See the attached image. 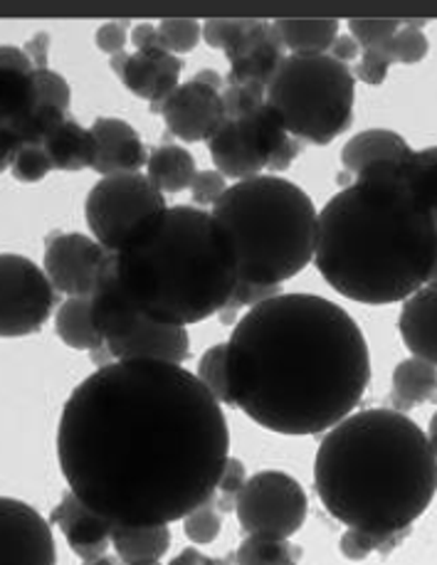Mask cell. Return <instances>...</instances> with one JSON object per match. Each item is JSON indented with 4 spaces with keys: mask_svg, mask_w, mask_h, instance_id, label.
<instances>
[{
    "mask_svg": "<svg viewBox=\"0 0 437 565\" xmlns=\"http://www.w3.org/2000/svg\"><path fill=\"white\" fill-rule=\"evenodd\" d=\"M231 459L223 405L183 365L111 361L70 393L57 462L114 526H169L211 501Z\"/></svg>",
    "mask_w": 437,
    "mask_h": 565,
    "instance_id": "1",
    "label": "cell"
},
{
    "mask_svg": "<svg viewBox=\"0 0 437 565\" xmlns=\"http://www.w3.org/2000/svg\"><path fill=\"white\" fill-rule=\"evenodd\" d=\"M231 405L269 433H329L356 411L371 383V351L356 319L317 295H279L233 323Z\"/></svg>",
    "mask_w": 437,
    "mask_h": 565,
    "instance_id": "2",
    "label": "cell"
},
{
    "mask_svg": "<svg viewBox=\"0 0 437 565\" xmlns=\"http://www.w3.org/2000/svg\"><path fill=\"white\" fill-rule=\"evenodd\" d=\"M408 159L369 166L319 211V275L359 305L405 301L435 271L437 217L411 181Z\"/></svg>",
    "mask_w": 437,
    "mask_h": 565,
    "instance_id": "3",
    "label": "cell"
},
{
    "mask_svg": "<svg viewBox=\"0 0 437 565\" xmlns=\"http://www.w3.org/2000/svg\"><path fill=\"white\" fill-rule=\"evenodd\" d=\"M315 487L321 507L343 526L408 539L435 499L437 457L405 413L359 411L321 439Z\"/></svg>",
    "mask_w": 437,
    "mask_h": 565,
    "instance_id": "4",
    "label": "cell"
},
{
    "mask_svg": "<svg viewBox=\"0 0 437 565\" xmlns=\"http://www.w3.org/2000/svg\"><path fill=\"white\" fill-rule=\"evenodd\" d=\"M124 295L141 317L191 327L221 313L237 287V257L211 211L173 205L114 253Z\"/></svg>",
    "mask_w": 437,
    "mask_h": 565,
    "instance_id": "5",
    "label": "cell"
},
{
    "mask_svg": "<svg viewBox=\"0 0 437 565\" xmlns=\"http://www.w3.org/2000/svg\"><path fill=\"white\" fill-rule=\"evenodd\" d=\"M211 213L233 239L237 281L283 287L315 262L319 213L289 178L263 173L227 185Z\"/></svg>",
    "mask_w": 437,
    "mask_h": 565,
    "instance_id": "6",
    "label": "cell"
},
{
    "mask_svg": "<svg viewBox=\"0 0 437 565\" xmlns=\"http://www.w3.org/2000/svg\"><path fill=\"white\" fill-rule=\"evenodd\" d=\"M353 99L356 79L351 67L329 55H287L265 94L291 139L311 146H327L349 131Z\"/></svg>",
    "mask_w": 437,
    "mask_h": 565,
    "instance_id": "7",
    "label": "cell"
},
{
    "mask_svg": "<svg viewBox=\"0 0 437 565\" xmlns=\"http://www.w3.org/2000/svg\"><path fill=\"white\" fill-rule=\"evenodd\" d=\"M166 207L169 205L163 201V193L156 191L143 173H117L104 175L99 183L92 185L85 217L92 237L114 255L127 247L134 235Z\"/></svg>",
    "mask_w": 437,
    "mask_h": 565,
    "instance_id": "8",
    "label": "cell"
},
{
    "mask_svg": "<svg viewBox=\"0 0 437 565\" xmlns=\"http://www.w3.org/2000/svg\"><path fill=\"white\" fill-rule=\"evenodd\" d=\"M307 511V491L295 477L277 469L249 477L235 501L237 521L253 539L289 541L305 526Z\"/></svg>",
    "mask_w": 437,
    "mask_h": 565,
    "instance_id": "9",
    "label": "cell"
},
{
    "mask_svg": "<svg viewBox=\"0 0 437 565\" xmlns=\"http://www.w3.org/2000/svg\"><path fill=\"white\" fill-rule=\"evenodd\" d=\"M57 291L30 257L0 255V339L38 333L52 317Z\"/></svg>",
    "mask_w": 437,
    "mask_h": 565,
    "instance_id": "10",
    "label": "cell"
},
{
    "mask_svg": "<svg viewBox=\"0 0 437 565\" xmlns=\"http://www.w3.org/2000/svg\"><path fill=\"white\" fill-rule=\"evenodd\" d=\"M111 253H107L95 237L65 233L47 237L43 271L50 285L60 295L70 297H89L97 279L107 265Z\"/></svg>",
    "mask_w": 437,
    "mask_h": 565,
    "instance_id": "11",
    "label": "cell"
},
{
    "mask_svg": "<svg viewBox=\"0 0 437 565\" xmlns=\"http://www.w3.org/2000/svg\"><path fill=\"white\" fill-rule=\"evenodd\" d=\"M52 523L30 504L0 497V565H55Z\"/></svg>",
    "mask_w": 437,
    "mask_h": 565,
    "instance_id": "12",
    "label": "cell"
},
{
    "mask_svg": "<svg viewBox=\"0 0 437 565\" xmlns=\"http://www.w3.org/2000/svg\"><path fill=\"white\" fill-rule=\"evenodd\" d=\"M111 70L134 97L146 99L153 114H161L166 99L179 87L183 60L166 47L119 52L111 57Z\"/></svg>",
    "mask_w": 437,
    "mask_h": 565,
    "instance_id": "13",
    "label": "cell"
},
{
    "mask_svg": "<svg viewBox=\"0 0 437 565\" xmlns=\"http://www.w3.org/2000/svg\"><path fill=\"white\" fill-rule=\"evenodd\" d=\"M161 117L173 136L185 143H198L211 139L223 127L225 109L221 92L201 85V82H185L175 87L161 107Z\"/></svg>",
    "mask_w": 437,
    "mask_h": 565,
    "instance_id": "14",
    "label": "cell"
},
{
    "mask_svg": "<svg viewBox=\"0 0 437 565\" xmlns=\"http://www.w3.org/2000/svg\"><path fill=\"white\" fill-rule=\"evenodd\" d=\"M33 72L35 65L25 47L0 45V131L18 136L20 143L40 109Z\"/></svg>",
    "mask_w": 437,
    "mask_h": 565,
    "instance_id": "15",
    "label": "cell"
},
{
    "mask_svg": "<svg viewBox=\"0 0 437 565\" xmlns=\"http://www.w3.org/2000/svg\"><path fill=\"white\" fill-rule=\"evenodd\" d=\"M102 351L111 361H161L183 365L191 359V337L185 327L143 319L127 337L104 343Z\"/></svg>",
    "mask_w": 437,
    "mask_h": 565,
    "instance_id": "16",
    "label": "cell"
},
{
    "mask_svg": "<svg viewBox=\"0 0 437 565\" xmlns=\"http://www.w3.org/2000/svg\"><path fill=\"white\" fill-rule=\"evenodd\" d=\"M50 523L62 531L70 551L79 556L82 563H92L107 556V551L111 546L114 523L87 509L70 489L67 494L60 499L55 511H52Z\"/></svg>",
    "mask_w": 437,
    "mask_h": 565,
    "instance_id": "17",
    "label": "cell"
},
{
    "mask_svg": "<svg viewBox=\"0 0 437 565\" xmlns=\"http://www.w3.org/2000/svg\"><path fill=\"white\" fill-rule=\"evenodd\" d=\"M89 131L97 141V153L95 163H92V171H97L102 178L117 173H139L146 161H149V153H146L141 136L129 121L99 117L92 124Z\"/></svg>",
    "mask_w": 437,
    "mask_h": 565,
    "instance_id": "18",
    "label": "cell"
},
{
    "mask_svg": "<svg viewBox=\"0 0 437 565\" xmlns=\"http://www.w3.org/2000/svg\"><path fill=\"white\" fill-rule=\"evenodd\" d=\"M89 313L104 343L127 337L146 319L124 295L117 271H114V255H109L95 289L89 291Z\"/></svg>",
    "mask_w": 437,
    "mask_h": 565,
    "instance_id": "19",
    "label": "cell"
},
{
    "mask_svg": "<svg viewBox=\"0 0 437 565\" xmlns=\"http://www.w3.org/2000/svg\"><path fill=\"white\" fill-rule=\"evenodd\" d=\"M398 329L413 359L428 361L437 369V281H428L403 301Z\"/></svg>",
    "mask_w": 437,
    "mask_h": 565,
    "instance_id": "20",
    "label": "cell"
},
{
    "mask_svg": "<svg viewBox=\"0 0 437 565\" xmlns=\"http://www.w3.org/2000/svg\"><path fill=\"white\" fill-rule=\"evenodd\" d=\"M207 151H211L217 173L223 178H233L235 183L249 181V178H257L267 171L265 161L249 149L237 124L231 119H225L223 127L207 139Z\"/></svg>",
    "mask_w": 437,
    "mask_h": 565,
    "instance_id": "21",
    "label": "cell"
},
{
    "mask_svg": "<svg viewBox=\"0 0 437 565\" xmlns=\"http://www.w3.org/2000/svg\"><path fill=\"white\" fill-rule=\"evenodd\" d=\"M413 149L401 134L388 129H369L353 136L341 149L343 175H359L363 169L381 161H401L408 159Z\"/></svg>",
    "mask_w": 437,
    "mask_h": 565,
    "instance_id": "22",
    "label": "cell"
},
{
    "mask_svg": "<svg viewBox=\"0 0 437 565\" xmlns=\"http://www.w3.org/2000/svg\"><path fill=\"white\" fill-rule=\"evenodd\" d=\"M269 35V20H231V18H211L201 23V40L207 47L223 50L227 62H237L257 50Z\"/></svg>",
    "mask_w": 437,
    "mask_h": 565,
    "instance_id": "23",
    "label": "cell"
},
{
    "mask_svg": "<svg viewBox=\"0 0 437 565\" xmlns=\"http://www.w3.org/2000/svg\"><path fill=\"white\" fill-rule=\"evenodd\" d=\"M269 23L283 40L285 50L297 57L329 55L341 25L334 18H279Z\"/></svg>",
    "mask_w": 437,
    "mask_h": 565,
    "instance_id": "24",
    "label": "cell"
},
{
    "mask_svg": "<svg viewBox=\"0 0 437 565\" xmlns=\"http://www.w3.org/2000/svg\"><path fill=\"white\" fill-rule=\"evenodd\" d=\"M43 149L55 171H85L92 169L97 153V141L89 129L79 127L75 119H65L55 131L47 134Z\"/></svg>",
    "mask_w": 437,
    "mask_h": 565,
    "instance_id": "25",
    "label": "cell"
},
{
    "mask_svg": "<svg viewBox=\"0 0 437 565\" xmlns=\"http://www.w3.org/2000/svg\"><path fill=\"white\" fill-rule=\"evenodd\" d=\"M111 546L124 565L161 563L171 548L169 526H114Z\"/></svg>",
    "mask_w": 437,
    "mask_h": 565,
    "instance_id": "26",
    "label": "cell"
},
{
    "mask_svg": "<svg viewBox=\"0 0 437 565\" xmlns=\"http://www.w3.org/2000/svg\"><path fill=\"white\" fill-rule=\"evenodd\" d=\"M195 159L183 146L166 143L153 149L146 161V178L161 193H181L189 191L195 178Z\"/></svg>",
    "mask_w": 437,
    "mask_h": 565,
    "instance_id": "27",
    "label": "cell"
},
{
    "mask_svg": "<svg viewBox=\"0 0 437 565\" xmlns=\"http://www.w3.org/2000/svg\"><path fill=\"white\" fill-rule=\"evenodd\" d=\"M437 397V369L428 361L405 359L393 371V405L398 413L413 411Z\"/></svg>",
    "mask_w": 437,
    "mask_h": 565,
    "instance_id": "28",
    "label": "cell"
},
{
    "mask_svg": "<svg viewBox=\"0 0 437 565\" xmlns=\"http://www.w3.org/2000/svg\"><path fill=\"white\" fill-rule=\"evenodd\" d=\"M285 45L279 35L275 33L273 23H269V35L265 38V43L257 50L249 52L247 57L237 60L231 65V72H227V87H243V85H255V87H265L273 82L275 72L283 65L285 55Z\"/></svg>",
    "mask_w": 437,
    "mask_h": 565,
    "instance_id": "29",
    "label": "cell"
},
{
    "mask_svg": "<svg viewBox=\"0 0 437 565\" xmlns=\"http://www.w3.org/2000/svg\"><path fill=\"white\" fill-rule=\"evenodd\" d=\"M55 333L62 343L75 351L95 353L104 349V339L95 331L89 313V297H70L55 313Z\"/></svg>",
    "mask_w": 437,
    "mask_h": 565,
    "instance_id": "30",
    "label": "cell"
},
{
    "mask_svg": "<svg viewBox=\"0 0 437 565\" xmlns=\"http://www.w3.org/2000/svg\"><path fill=\"white\" fill-rule=\"evenodd\" d=\"M299 556L289 541L247 536L235 551V565H297Z\"/></svg>",
    "mask_w": 437,
    "mask_h": 565,
    "instance_id": "31",
    "label": "cell"
},
{
    "mask_svg": "<svg viewBox=\"0 0 437 565\" xmlns=\"http://www.w3.org/2000/svg\"><path fill=\"white\" fill-rule=\"evenodd\" d=\"M423 20L413 23L405 20L403 28L395 33L391 43L383 45V52L391 57L393 65H418L430 52V40L423 33Z\"/></svg>",
    "mask_w": 437,
    "mask_h": 565,
    "instance_id": "32",
    "label": "cell"
},
{
    "mask_svg": "<svg viewBox=\"0 0 437 565\" xmlns=\"http://www.w3.org/2000/svg\"><path fill=\"white\" fill-rule=\"evenodd\" d=\"M405 541V536H373V533L366 531H356V529H347L341 536L339 543V551L341 556L351 561V563H359V561H366L373 553H379V556H388L391 551H395Z\"/></svg>",
    "mask_w": 437,
    "mask_h": 565,
    "instance_id": "33",
    "label": "cell"
},
{
    "mask_svg": "<svg viewBox=\"0 0 437 565\" xmlns=\"http://www.w3.org/2000/svg\"><path fill=\"white\" fill-rule=\"evenodd\" d=\"M227 347L225 343H215V347L207 349L201 361H198V373L195 379L201 381L211 395L221 405H231V393H227Z\"/></svg>",
    "mask_w": 437,
    "mask_h": 565,
    "instance_id": "34",
    "label": "cell"
},
{
    "mask_svg": "<svg viewBox=\"0 0 437 565\" xmlns=\"http://www.w3.org/2000/svg\"><path fill=\"white\" fill-rule=\"evenodd\" d=\"M221 531H223V514L213 504V499L183 516V533L193 546H211V543L221 536Z\"/></svg>",
    "mask_w": 437,
    "mask_h": 565,
    "instance_id": "35",
    "label": "cell"
},
{
    "mask_svg": "<svg viewBox=\"0 0 437 565\" xmlns=\"http://www.w3.org/2000/svg\"><path fill=\"white\" fill-rule=\"evenodd\" d=\"M156 28H159L163 47L175 57L193 52L201 43V23L193 18H166Z\"/></svg>",
    "mask_w": 437,
    "mask_h": 565,
    "instance_id": "36",
    "label": "cell"
},
{
    "mask_svg": "<svg viewBox=\"0 0 437 565\" xmlns=\"http://www.w3.org/2000/svg\"><path fill=\"white\" fill-rule=\"evenodd\" d=\"M349 35L356 40L361 50H376L383 47L395 38V33L403 28V20H386V18H351L349 20Z\"/></svg>",
    "mask_w": 437,
    "mask_h": 565,
    "instance_id": "37",
    "label": "cell"
},
{
    "mask_svg": "<svg viewBox=\"0 0 437 565\" xmlns=\"http://www.w3.org/2000/svg\"><path fill=\"white\" fill-rule=\"evenodd\" d=\"M408 175L411 181L418 185V191L425 195V201L430 203L437 217V146L413 151L408 159Z\"/></svg>",
    "mask_w": 437,
    "mask_h": 565,
    "instance_id": "38",
    "label": "cell"
},
{
    "mask_svg": "<svg viewBox=\"0 0 437 565\" xmlns=\"http://www.w3.org/2000/svg\"><path fill=\"white\" fill-rule=\"evenodd\" d=\"M55 171L43 149V143H23L15 153L13 163H10V173L18 183H40L43 178Z\"/></svg>",
    "mask_w": 437,
    "mask_h": 565,
    "instance_id": "39",
    "label": "cell"
},
{
    "mask_svg": "<svg viewBox=\"0 0 437 565\" xmlns=\"http://www.w3.org/2000/svg\"><path fill=\"white\" fill-rule=\"evenodd\" d=\"M33 75H35L40 107H52V109H60V111L70 114L72 89L67 85V79L57 75V72H52L47 65L35 67Z\"/></svg>",
    "mask_w": 437,
    "mask_h": 565,
    "instance_id": "40",
    "label": "cell"
},
{
    "mask_svg": "<svg viewBox=\"0 0 437 565\" xmlns=\"http://www.w3.org/2000/svg\"><path fill=\"white\" fill-rule=\"evenodd\" d=\"M283 287L277 285H249V281H237V287L233 291V297L227 299V305L223 307V311L217 313V317H223L225 323H233L235 321V313L241 309H253L257 305H263V301L279 297Z\"/></svg>",
    "mask_w": 437,
    "mask_h": 565,
    "instance_id": "41",
    "label": "cell"
},
{
    "mask_svg": "<svg viewBox=\"0 0 437 565\" xmlns=\"http://www.w3.org/2000/svg\"><path fill=\"white\" fill-rule=\"evenodd\" d=\"M265 87H255V85H243V87H225L221 92L223 97V109H225V119H243L247 114H253L265 104Z\"/></svg>",
    "mask_w": 437,
    "mask_h": 565,
    "instance_id": "42",
    "label": "cell"
},
{
    "mask_svg": "<svg viewBox=\"0 0 437 565\" xmlns=\"http://www.w3.org/2000/svg\"><path fill=\"white\" fill-rule=\"evenodd\" d=\"M245 481H247L245 465L235 457L227 459L223 477H221V481H217V489L213 494V504L217 507L221 514H225V511H235V501H237V494L243 491Z\"/></svg>",
    "mask_w": 437,
    "mask_h": 565,
    "instance_id": "43",
    "label": "cell"
},
{
    "mask_svg": "<svg viewBox=\"0 0 437 565\" xmlns=\"http://www.w3.org/2000/svg\"><path fill=\"white\" fill-rule=\"evenodd\" d=\"M189 191L193 195V203L215 205L227 191V181L217 171H198Z\"/></svg>",
    "mask_w": 437,
    "mask_h": 565,
    "instance_id": "44",
    "label": "cell"
},
{
    "mask_svg": "<svg viewBox=\"0 0 437 565\" xmlns=\"http://www.w3.org/2000/svg\"><path fill=\"white\" fill-rule=\"evenodd\" d=\"M127 30H129V23H117V20H111V23H104L97 35H95V43L102 52H107L109 57L119 55V52H124V45H127Z\"/></svg>",
    "mask_w": 437,
    "mask_h": 565,
    "instance_id": "45",
    "label": "cell"
},
{
    "mask_svg": "<svg viewBox=\"0 0 437 565\" xmlns=\"http://www.w3.org/2000/svg\"><path fill=\"white\" fill-rule=\"evenodd\" d=\"M329 57H334L337 62H341V65L349 67V62H359L361 47L351 35H337L334 45L329 50Z\"/></svg>",
    "mask_w": 437,
    "mask_h": 565,
    "instance_id": "46",
    "label": "cell"
},
{
    "mask_svg": "<svg viewBox=\"0 0 437 565\" xmlns=\"http://www.w3.org/2000/svg\"><path fill=\"white\" fill-rule=\"evenodd\" d=\"M131 43H134V47H137V50H156V47H163L161 35H159V28L151 25V23L134 25V30H131Z\"/></svg>",
    "mask_w": 437,
    "mask_h": 565,
    "instance_id": "47",
    "label": "cell"
},
{
    "mask_svg": "<svg viewBox=\"0 0 437 565\" xmlns=\"http://www.w3.org/2000/svg\"><path fill=\"white\" fill-rule=\"evenodd\" d=\"M169 565H227V563L205 556V553H201L198 548H185Z\"/></svg>",
    "mask_w": 437,
    "mask_h": 565,
    "instance_id": "48",
    "label": "cell"
},
{
    "mask_svg": "<svg viewBox=\"0 0 437 565\" xmlns=\"http://www.w3.org/2000/svg\"><path fill=\"white\" fill-rule=\"evenodd\" d=\"M195 82H201V85H205V87H211V89H215V92H223V77L217 75L215 70H211V67H205V70H201L198 72V75L193 77Z\"/></svg>",
    "mask_w": 437,
    "mask_h": 565,
    "instance_id": "49",
    "label": "cell"
},
{
    "mask_svg": "<svg viewBox=\"0 0 437 565\" xmlns=\"http://www.w3.org/2000/svg\"><path fill=\"white\" fill-rule=\"evenodd\" d=\"M425 437H428V443L437 457V413L430 417V425H428V433H425Z\"/></svg>",
    "mask_w": 437,
    "mask_h": 565,
    "instance_id": "50",
    "label": "cell"
},
{
    "mask_svg": "<svg viewBox=\"0 0 437 565\" xmlns=\"http://www.w3.org/2000/svg\"><path fill=\"white\" fill-rule=\"evenodd\" d=\"M85 565H124V563H121V561H111V558L104 556V558H99V561H92V563H85Z\"/></svg>",
    "mask_w": 437,
    "mask_h": 565,
    "instance_id": "51",
    "label": "cell"
},
{
    "mask_svg": "<svg viewBox=\"0 0 437 565\" xmlns=\"http://www.w3.org/2000/svg\"><path fill=\"white\" fill-rule=\"evenodd\" d=\"M143 565H161V563H143Z\"/></svg>",
    "mask_w": 437,
    "mask_h": 565,
    "instance_id": "52",
    "label": "cell"
}]
</instances>
